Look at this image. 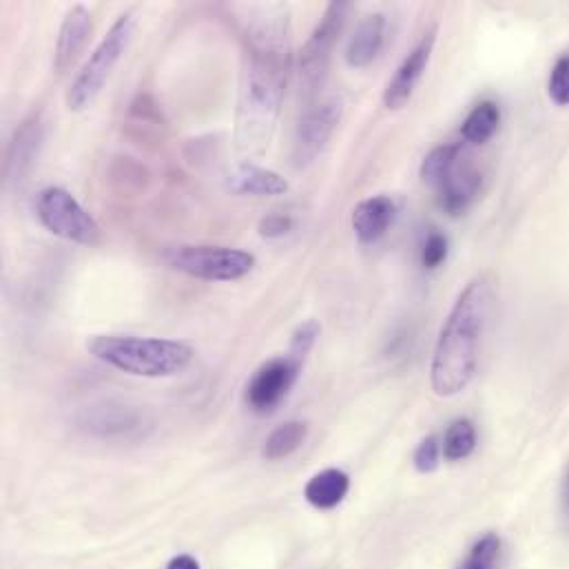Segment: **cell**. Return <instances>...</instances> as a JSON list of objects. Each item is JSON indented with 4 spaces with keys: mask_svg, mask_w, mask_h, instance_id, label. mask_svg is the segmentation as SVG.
<instances>
[{
    "mask_svg": "<svg viewBox=\"0 0 569 569\" xmlns=\"http://www.w3.org/2000/svg\"><path fill=\"white\" fill-rule=\"evenodd\" d=\"M291 76L288 34L282 21H266L249 34L247 67L238 107V140L262 153L277 124Z\"/></svg>",
    "mask_w": 569,
    "mask_h": 569,
    "instance_id": "cell-1",
    "label": "cell"
},
{
    "mask_svg": "<svg viewBox=\"0 0 569 569\" xmlns=\"http://www.w3.org/2000/svg\"><path fill=\"white\" fill-rule=\"evenodd\" d=\"M496 288L492 277H474L457 297L435 346L430 384L437 397H455L468 389L479 363Z\"/></svg>",
    "mask_w": 569,
    "mask_h": 569,
    "instance_id": "cell-2",
    "label": "cell"
},
{
    "mask_svg": "<svg viewBox=\"0 0 569 569\" xmlns=\"http://www.w3.org/2000/svg\"><path fill=\"white\" fill-rule=\"evenodd\" d=\"M87 350L98 361L133 376L162 379L175 376L194 363L192 346L175 339L131 337V335H94Z\"/></svg>",
    "mask_w": 569,
    "mask_h": 569,
    "instance_id": "cell-3",
    "label": "cell"
},
{
    "mask_svg": "<svg viewBox=\"0 0 569 569\" xmlns=\"http://www.w3.org/2000/svg\"><path fill=\"white\" fill-rule=\"evenodd\" d=\"M160 260L168 269L203 282H238L255 269L253 253L216 244L164 247Z\"/></svg>",
    "mask_w": 569,
    "mask_h": 569,
    "instance_id": "cell-4",
    "label": "cell"
},
{
    "mask_svg": "<svg viewBox=\"0 0 569 569\" xmlns=\"http://www.w3.org/2000/svg\"><path fill=\"white\" fill-rule=\"evenodd\" d=\"M133 32H135V17L133 12H124L111 25L107 36L100 41V45L94 50V54L87 58L76 80L72 83L67 91V107L72 111H83L98 98V94L105 89L107 80L111 78L116 65L120 63L122 54L127 52L133 39Z\"/></svg>",
    "mask_w": 569,
    "mask_h": 569,
    "instance_id": "cell-5",
    "label": "cell"
},
{
    "mask_svg": "<svg viewBox=\"0 0 569 569\" xmlns=\"http://www.w3.org/2000/svg\"><path fill=\"white\" fill-rule=\"evenodd\" d=\"M39 222L56 238L96 247L102 240L100 225L80 207V203L61 186H47L36 200Z\"/></svg>",
    "mask_w": 569,
    "mask_h": 569,
    "instance_id": "cell-6",
    "label": "cell"
},
{
    "mask_svg": "<svg viewBox=\"0 0 569 569\" xmlns=\"http://www.w3.org/2000/svg\"><path fill=\"white\" fill-rule=\"evenodd\" d=\"M350 3H330L299 54L302 94L313 98L328 72L335 45L343 32Z\"/></svg>",
    "mask_w": 569,
    "mask_h": 569,
    "instance_id": "cell-7",
    "label": "cell"
},
{
    "mask_svg": "<svg viewBox=\"0 0 569 569\" xmlns=\"http://www.w3.org/2000/svg\"><path fill=\"white\" fill-rule=\"evenodd\" d=\"M302 363L304 361L286 354V357H275L264 365H260L255 374L249 379L244 391V402L249 411H253L255 415L275 413L293 391Z\"/></svg>",
    "mask_w": 569,
    "mask_h": 569,
    "instance_id": "cell-8",
    "label": "cell"
},
{
    "mask_svg": "<svg viewBox=\"0 0 569 569\" xmlns=\"http://www.w3.org/2000/svg\"><path fill=\"white\" fill-rule=\"evenodd\" d=\"M76 426L80 433L96 439H129L146 430V415L122 402H98L78 413Z\"/></svg>",
    "mask_w": 569,
    "mask_h": 569,
    "instance_id": "cell-9",
    "label": "cell"
},
{
    "mask_svg": "<svg viewBox=\"0 0 569 569\" xmlns=\"http://www.w3.org/2000/svg\"><path fill=\"white\" fill-rule=\"evenodd\" d=\"M341 111L343 102L339 98H328L302 116L293 146V160L297 166H308L324 151L341 120Z\"/></svg>",
    "mask_w": 569,
    "mask_h": 569,
    "instance_id": "cell-10",
    "label": "cell"
},
{
    "mask_svg": "<svg viewBox=\"0 0 569 569\" xmlns=\"http://www.w3.org/2000/svg\"><path fill=\"white\" fill-rule=\"evenodd\" d=\"M435 43H437V30H430L419 43L417 47L404 58V63L397 67L395 76L391 78L386 91H384V105L391 109V111H397L402 109L415 94L428 63H430V56H433V50H435Z\"/></svg>",
    "mask_w": 569,
    "mask_h": 569,
    "instance_id": "cell-11",
    "label": "cell"
},
{
    "mask_svg": "<svg viewBox=\"0 0 569 569\" xmlns=\"http://www.w3.org/2000/svg\"><path fill=\"white\" fill-rule=\"evenodd\" d=\"M45 140V124L41 113L30 116L19 131L14 133L10 149H8V157H6V179L8 184H17L23 182L25 175L30 173V168L36 162V155L41 153Z\"/></svg>",
    "mask_w": 569,
    "mask_h": 569,
    "instance_id": "cell-12",
    "label": "cell"
},
{
    "mask_svg": "<svg viewBox=\"0 0 569 569\" xmlns=\"http://www.w3.org/2000/svg\"><path fill=\"white\" fill-rule=\"evenodd\" d=\"M94 32L91 14L87 8L76 6L67 12L58 39H56V54H54V69L58 76H65L74 63L80 58L83 50L89 43V36Z\"/></svg>",
    "mask_w": 569,
    "mask_h": 569,
    "instance_id": "cell-13",
    "label": "cell"
},
{
    "mask_svg": "<svg viewBox=\"0 0 569 569\" xmlns=\"http://www.w3.org/2000/svg\"><path fill=\"white\" fill-rule=\"evenodd\" d=\"M439 205L448 216H461L481 192V173L470 162H457L446 182L437 188Z\"/></svg>",
    "mask_w": 569,
    "mask_h": 569,
    "instance_id": "cell-14",
    "label": "cell"
},
{
    "mask_svg": "<svg viewBox=\"0 0 569 569\" xmlns=\"http://www.w3.org/2000/svg\"><path fill=\"white\" fill-rule=\"evenodd\" d=\"M397 218V205L389 196H374L357 205L352 211V231L361 244L382 240Z\"/></svg>",
    "mask_w": 569,
    "mask_h": 569,
    "instance_id": "cell-15",
    "label": "cell"
},
{
    "mask_svg": "<svg viewBox=\"0 0 569 569\" xmlns=\"http://www.w3.org/2000/svg\"><path fill=\"white\" fill-rule=\"evenodd\" d=\"M384 39H386V17L384 14L365 17L348 43L346 63L352 69H363L372 65L384 47Z\"/></svg>",
    "mask_w": 569,
    "mask_h": 569,
    "instance_id": "cell-16",
    "label": "cell"
},
{
    "mask_svg": "<svg viewBox=\"0 0 569 569\" xmlns=\"http://www.w3.org/2000/svg\"><path fill=\"white\" fill-rule=\"evenodd\" d=\"M231 192L238 196L273 198L288 192V182L271 168H262L251 162H244L231 177Z\"/></svg>",
    "mask_w": 569,
    "mask_h": 569,
    "instance_id": "cell-17",
    "label": "cell"
},
{
    "mask_svg": "<svg viewBox=\"0 0 569 569\" xmlns=\"http://www.w3.org/2000/svg\"><path fill=\"white\" fill-rule=\"evenodd\" d=\"M350 490V479L343 470L328 468L317 472L304 488V499L317 510L337 507Z\"/></svg>",
    "mask_w": 569,
    "mask_h": 569,
    "instance_id": "cell-18",
    "label": "cell"
},
{
    "mask_svg": "<svg viewBox=\"0 0 569 569\" xmlns=\"http://www.w3.org/2000/svg\"><path fill=\"white\" fill-rule=\"evenodd\" d=\"M499 122H501V111H499L496 102L485 100V102L477 105L470 111V116L463 120V127H461L463 140L470 144H485L494 138Z\"/></svg>",
    "mask_w": 569,
    "mask_h": 569,
    "instance_id": "cell-19",
    "label": "cell"
},
{
    "mask_svg": "<svg viewBox=\"0 0 569 569\" xmlns=\"http://www.w3.org/2000/svg\"><path fill=\"white\" fill-rule=\"evenodd\" d=\"M308 435V426L304 422H286L280 428H275L266 444H264V457L269 461H282L288 459L291 455H295L302 444L306 441Z\"/></svg>",
    "mask_w": 569,
    "mask_h": 569,
    "instance_id": "cell-20",
    "label": "cell"
},
{
    "mask_svg": "<svg viewBox=\"0 0 569 569\" xmlns=\"http://www.w3.org/2000/svg\"><path fill=\"white\" fill-rule=\"evenodd\" d=\"M461 144H441L435 146L422 162V179L435 188H439L446 177L452 173L457 162L461 160Z\"/></svg>",
    "mask_w": 569,
    "mask_h": 569,
    "instance_id": "cell-21",
    "label": "cell"
},
{
    "mask_svg": "<svg viewBox=\"0 0 569 569\" xmlns=\"http://www.w3.org/2000/svg\"><path fill=\"white\" fill-rule=\"evenodd\" d=\"M477 448V430L470 419H457L448 426L444 437V457L448 461H463Z\"/></svg>",
    "mask_w": 569,
    "mask_h": 569,
    "instance_id": "cell-22",
    "label": "cell"
},
{
    "mask_svg": "<svg viewBox=\"0 0 569 569\" xmlns=\"http://www.w3.org/2000/svg\"><path fill=\"white\" fill-rule=\"evenodd\" d=\"M499 551H501V540H499V536L492 534V532H488L485 536H481V538L472 545L468 558L461 562L459 569H494V562H496Z\"/></svg>",
    "mask_w": 569,
    "mask_h": 569,
    "instance_id": "cell-23",
    "label": "cell"
},
{
    "mask_svg": "<svg viewBox=\"0 0 569 569\" xmlns=\"http://www.w3.org/2000/svg\"><path fill=\"white\" fill-rule=\"evenodd\" d=\"M547 94L556 105L569 107V54L560 56L554 63L547 83Z\"/></svg>",
    "mask_w": 569,
    "mask_h": 569,
    "instance_id": "cell-24",
    "label": "cell"
},
{
    "mask_svg": "<svg viewBox=\"0 0 569 569\" xmlns=\"http://www.w3.org/2000/svg\"><path fill=\"white\" fill-rule=\"evenodd\" d=\"M319 335H321V326L315 319L299 324L297 330L291 337V352L288 354L304 361L308 357V352L313 350L315 341L319 339Z\"/></svg>",
    "mask_w": 569,
    "mask_h": 569,
    "instance_id": "cell-25",
    "label": "cell"
},
{
    "mask_svg": "<svg viewBox=\"0 0 569 569\" xmlns=\"http://www.w3.org/2000/svg\"><path fill=\"white\" fill-rule=\"evenodd\" d=\"M448 249H450L448 238L441 231H430L426 242H424V247H422V264H424V269H428V271L439 269L446 262V258H448Z\"/></svg>",
    "mask_w": 569,
    "mask_h": 569,
    "instance_id": "cell-26",
    "label": "cell"
},
{
    "mask_svg": "<svg viewBox=\"0 0 569 569\" xmlns=\"http://www.w3.org/2000/svg\"><path fill=\"white\" fill-rule=\"evenodd\" d=\"M295 229V220L286 214H269L260 220L258 225V233L264 238V240H277V238H284L288 236L291 231Z\"/></svg>",
    "mask_w": 569,
    "mask_h": 569,
    "instance_id": "cell-27",
    "label": "cell"
},
{
    "mask_svg": "<svg viewBox=\"0 0 569 569\" xmlns=\"http://www.w3.org/2000/svg\"><path fill=\"white\" fill-rule=\"evenodd\" d=\"M441 446H439V441H437V437H426L419 446H417V450H415V468L419 470V472H435L437 470V466H439V457H441Z\"/></svg>",
    "mask_w": 569,
    "mask_h": 569,
    "instance_id": "cell-28",
    "label": "cell"
},
{
    "mask_svg": "<svg viewBox=\"0 0 569 569\" xmlns=\"http://www.w3.org/2000/svg\"><path fill=\"white\" fill-rule=\"evenodd\" d=\"M166 569H203V567H200V562H198L194 556L179 554V556H175V558L168 560Z\"/></svg>",
    "mask_w": 569,
    "mask_h": 569,
    "instance_id": "cell-29",
    "label": "cell"
},
{
    "mask_svg": "<svg viewBox=\"0 0 569 569\" xmlns=\"http://www.w3.org/2000/svg\"><path fill=\"white\" fill-rule=\"evenodd\" d=\"M562 512H565V518L569 521V466L562 477Z\"/></svg>",
    "mask_w": 569,
    "mask_h": 569,
    "instance_id": "cell-30",
    "label": "cell"
}]
</instances>
